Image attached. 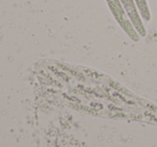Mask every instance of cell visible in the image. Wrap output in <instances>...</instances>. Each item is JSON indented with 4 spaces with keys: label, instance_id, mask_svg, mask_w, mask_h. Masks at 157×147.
Masks as SVG:
<instances>
[{
    "label": "cell",
    "instance_id": "cell-1",
    "mask_svg": "<svg viewBox=\"0 0 157 147\" xmlns=\"http://www.w3.org/2000/svg\"><path fill=\"white\" fill-rule=\"evenodd\" d=\"M105 2H107L113 17L115 18L116 23L120 25V27L124 30V32L133 42H139L141 37L133 27L130 18L127 15V12L125 11L124 7L121 2V0H105Z\"/></svg>",
    "mask_w": 157,
    "mask_h": 147
},
{
    "label": "cell",
    "instance_id": "cell-2",
    "mask_svg": "<svg viewBox=\"0 0 157 147\" xmlns=\"http://www.w3.org/2000/svg\"><path fill=\"white\" fill-rule=\"evenodd\" d=\"M121 2L124 7L125 11L127 12V15L130 18L137 32L141 38H144L146 36V29L143 24V20L139 13V10L137 8V5H136V1L135 0H121Z\"/></svg>",
    "mask_w": 157,
    "mask_h": 147
},
{
    "label": "cell",
    "instance_id": "cell-3",
    "mask_svg": "<svg viewBox=\"0 0 157 147\" xmlns=\"http://www.w3.org/2000/svg\"><path fill=\"white\" fill-rule=\"evenodd\" d=\"M135 1L142 20L145 23H148L151 21V18H152V15H151L150 8H148L147 5V0H135Z\"/></svg>",
    "mask_w": 157,
    "mask_h": 147
}]
</instances>
